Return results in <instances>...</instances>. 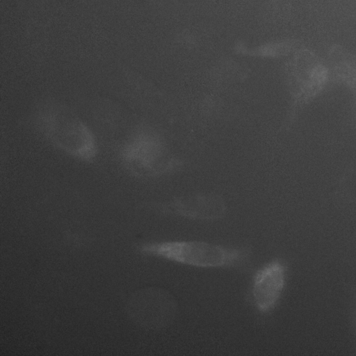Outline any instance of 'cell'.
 I'll return each mask as SVG.
<instances>
[{"mask_svg":"<svg viewBox=\"0 0 356 356\" xmlns=\"http://www.w3.org/2000/svg\"><path fill=\"white\" fill-rule=\"evenodd\" d=\"M138 250L145 255L197 268H225L241 264L247 250L202 241H168L144 243Z\"/></svg>","mask_w":356,"mask_h":356,"instance_id":"7a4b0ae2","label":"cell"},{"mask_svg":"<svg viewBox=\"0 0 356 356\" xmlns=\"http://www.w3.org/2000/svg\"><path fill=\"white\" fill-rule=\"evenodd\" d=\"M165 212L191 219L214 220L226 211L223 200L216 195H193L175 199L167 204Z\"/></svg>","mask_w":356,"mask_h":356,"instance_id":"5b68a950","label":"cell"},{"mask_svg":"<svg viewBox=\"0 0 356 356\" xmlns=\"http://www.w3.org/2000/svg\"><path fill=\"white\" fill-rule=\"evenodd\" d=\"M39 129L49 143L83 162H91L98 153L97 142L89 126L71 110L50 104L38 116Z\"/></svg>","mask_w":356,"mask_h":356,"instance_id":"6da1fadb","label":"cell"},{"mask_svg":"<svg viewBox=\"0 0 356 356\" xmlns=\"http://www.w3.org/2000/svg\"><path fill=\"white\" fill-rule=\"evenodd\" d=\"M120 159L129 172L142 177L160 175L172 166L160 136L147 129L127 138L120 147Z\"/></svg>","mask_w":356,"mask_h":356,"instance_id":"3957f363","label":"cell"},{"mask_svg":"<svg viewBox=\"0 0 356 356\" xmlns=\"http://www.w3.org/2000/svg\"><path fill=\"white\" fill-rule=\"evenodd\" d=\"M286 283V267L280 260L270 261L255 273L252 283V298L254 307L263 314L275 307Z\"/></svg>","mask_w":356,"mask_h":356,"instance_id":"277c9868","label":"cell"}]
</instances>
